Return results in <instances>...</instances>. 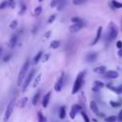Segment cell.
Instances as JSON below:
<instances>
[{
  "label": "cell",
  "mask_w": 122,
  "mask_h": 122,
  "mask_svg": "<svg viewBox=\"0 0 122 122\" xmlns=\"http://www.w3.org/2000/svg\"><path fill=\"white\" fill-rule=\"evenodd\" d=\"M86 2H87V0H73V1H72V3H73L74 5H76V6L82 5V4L86 3Z\"/></svg>",
  "instance_id": "cell-29"
},
{
  "label": "cell",
  "mask_w": 122,
  "mask_h": 122,
  "mask_svg": "<svg viewBox=\"0 0 122 122\" xmlns=\"http://www.w3.org/2000/svg\"><path fill=\"white\" fill-rule=\"evenodd\" d=\"M37 117H38V122H46V118L41 112H37Z\"/></svg>",
  "instance_id": "cell-25"
},
{
  "label": "cell",
  "mask_w": 122,
  "mask_h": 122,
  "mask_svg": "<svg viewBox=\"0 0 122 122\" xmlns=\"http://www.w3.org/2000/svg\"><path fill=\"white\" fill-rule=\"evenodd\" d=\"M113 8L115 9H121L122 8V3L121 2H118L116 0H112V4H111Z\"/></svg>",
  "instance_id": "cell-21"
},
{
  "label": "cell",
  "mask_w": 122,
  "mask_h": 122,
  "mask_svg": "<svg viewBox=\"0 0 122 122\" xmlns=\"http://www.w3.org/2000/svg\"><path fill=\"white\" fill-rule=\"evenodd\" d=\"M119 89H120V92H122V84H121V86H120V87H119Z\"/></svg>",
  "instance_id": "cell-46"
},
{
  "label": "cell",
  "mask_w": 122,
  "mask_h": 122,
  "mask_svg": "<svg viewBox=\"0 0 122 122\" xmlns=\"http://www.w3.org/2000/svg\"><path fill=\"white\" fill-rule=\"evenodd\" d=\"M59 45H60V42H59L58 40H52V41L51 42L50 47H51V49H57V48L59 47Z\"/></svg>",
  "instance_id": "cell-23"
},
{
  "label": "cell",
  "mask_w": 122,
  "mask_h": 122,
  "mask_svg": "<svg viewBox=\"0 0 122 122\" xmlns=\"http://www.w3.org/2000/svg\"><path fill=\"white\" fill-rule=\"evenodd\" d=\"M50 98H51V92H48L44 95V97H43V99H42V106H43L44 108H47V107H48V105H49V103H50Z\"/></svg>",
  "instance_id": "cell-10"
},
{
  "label": "cell",
  "mask_w": 122,
  "mask_h": 122,
  "mask_svg": "<svg viewBox=\"0 0 122 122\" xmlns=\"http://www.w3.org/2000/svg\"><path fill=\"white\" fill-rule=\"evenodd\" d=\"M51 30H50V31H48V32L46 33V36H45V37H46V38L50 37V36H51Z\"/></svg>",
  "instance_id": "cell-44"
},
{
  "label": "cell",
  "mask_w": 122,
  "mask_h": 122,
  "mask_svg": "<svg viewBox=\"0 0 122 122\" xmlns=\"http://www.w3.org/2000/svg\"><path fill=\"white\" fill-rule=\"evenodd\" d=\"M20 6H21V10H20V14H23L25 11H26V10H27V7H26V5L23 3V2H21V4H20Z\"/></svg>",
  "instance_id": "cell-30"
},
{
  "label": "cell",
  "mask_w": 122,
  "mask_h": 122,
  "mask_svg": "<svg viewBox=\"0 0 122 122\" xmlns=\"http://www.w3.org/2000/svg\"><path fill=\"white\" fill-rule=\"evenodd\" d=\"M1 53H2V48L0 47V56H1Z\"/></svg>",
  "instance_id": "cell-47"
},
{
  "label": "cell",
  "mask_w": 122,
  "mask_h": 122,
  "mask_svg": "<svg viewBox=\"0 0 122 122\" xmlns=\"http://www.w3.org/2000/svg\"><path fill=\"white\" fill-rule=\"evenodd\" d=\"M64 81H65V72H61L59 77L57 78L56 82H55V85H54V90L56 92H60L63 88V85H64Z\"/></svg>",
  "instance_id": "cell-6"
},
{
  "label": "cell",
  "mask_w": 122,
  "mask_h": 122,
  "mask_svg": "<svg viewBox=\"0 0 122 122\" xmlns=\"http://www.w3.org/2000/svg\"><path fill=\"white\" fill-rule=\"evenodd\" d=\"M84 76H85V71H81V72H79L77 74L76 79H75L74 84H73V87H72V91H71L72 94L77 93L80 91V89L82 88L83 81H84Z\"/></svg>",
  "instance_id": "cell-2"
},
{
  "label": "cell",
  "mask_w": 122,
  "mask_h": 122,
  "mask_svg": "<svg viewBox=\"0 0 122 122\" xmlns=\"http://www.w3.org/2000/svg\"><path fill=\"white\" fill-rule=\"evenodd\" d=\"M11 1H13V0H10V2H11Z\"/></svg>",
  "instance_id": "cell-49"
},
{
  "label": "cell",
  "mask_w": 122,
  "mask_h": 122,
  "mask_svg": "<svg viewBox=\"0 0 122 122\" xmlns=\"http://www.w3.org/2000/svg\"><path fill=\"white\" fill-rule=\"evenodd\" d=\"M27 102H28V97H23V98H21V99L19 100V102H18V107H19V108H24V107L26 106Z\"/></svg>",
  "instance_id": "cell-19"
},
{
  "label": "cell",
  "mask_w": 122,
  "mask_h": 122,
  "mask_svg": "<svg viewBox=\"0 0 122 122\" xmlns=\"http://www.w3.org/2000/svg\"><path fill=\"white\" fill-rule=\"evenodd\" d=\"M103 75H104V77H106V78L114 79V78H117L119 74H118V72L115 71H106Z\"/></svg>",
  "instance_id": "cell-8"
},
{
  "label": "cell",
  "mask_w": 122,
  "mask_h": 122,
  "mask_svg": "<svg viewBox=\"0 0 122 122\" xmlns=\"http://www.w3.org/2000/svg\"><path fill=\"white\" fill-rule=\"evenodd\" d=\"M90 108H91V110H92L93 112L98 113V107H97V104H96L95 101H91V103H90Z\"/></svg>",
  "instance_id": "cell-16"
},
{
  "label": "cell",
  "mask_w": 122,
  "mask_h": 122,
  "mask_svg": "<svg viewBox=\"0 0 122 122\" xmlns=\"http://www.w3.org/2000/svg\"><path fill=\"white\" fill-rule=\"evenodd\" d=\"M93 86H95V87H97L98 89H100V88H103V87H104V84H103L102 82L98 81V80H95V81L93 82Z\"/></svg>",
  "instance_id": "cell-27"
},
{
  "label": "cell",
  "mask_w": 122,
  "mask_h": 122,
  "mask_svg": "<svg viewBox=\"0 0 122 122\" xmlns=\"http://www.w3.org/2000/svg\"><path fill=\"white\" fill-rule=\"evenodd\" d=\"M119 57H122V49H118V52H117Z\"/></svg>",
  "instance_id": "cell-42"
},
{
  "label": "cell",
  "mask_w": 122,
  "mask_h": 122,
  "mask_svg": "<svg viewBox=\"0 0 122 122\" xmlns=\"http://www.w3.org/2000/svg\"><path fill=\"white\" fill-rule=\"evenodd\" d=\"M96 58H97V53L96 52H91V53H89L87 55L86 61H88V62H93V61L96 60Z\"/></svg>",
  "instance_id": "cell-13"
},
{
  "label": "cell",
  "mask_w": 122,
  "mask_h": 122,
  "mask_svg": "<svg viewBox=\"0 0 122 122\" xmlns=\"http://www.w3.org/2000/svg\"><path fill=\"white\" fill-rule=\"evenodd\" d=\"M14 104H15V99H11L10 101V103L8 104L7 108H6V111H5V114H4V121L7 122L9 120V118L10 117L12 112H13V108H14Z\"/></svg>",
  "instance_id": "cell-5"
},
{
  "label": "cell",
  "mask_w": 122,
  "mask_h": 122,
  "mask_svg": "<svg viewBox=\"0 0 122 122\" xmlns=\"http://www.w3.org/2000/svg\"><path fill=\"white\" fill-rule=\"evenodd\" d=\"M40 93H41V91H38V92L34 94V96L32 97V104H33V105H36V104L38 103V100H39V98H40Z\"/></svg>",
  "instance_id": "cell-18"
},
{
  "label": "cell",
  "mask_w": 122,
  "mask_h": 122,
  "mask_svg": "<svg viewBox=\"0 0 122 122\" xmlns=\"http://www.w3.org/2000/svg\"><path fill=\"white\" fill-rule=\"evenodd\" d=\"M66 4H67V1H66V0H61V1L59 2V4L56 6L57 10H62L65 8Z\"/></svg>",
  "instance_id": "cell-22"
},
{
  "label": "cell",
  "mask_w": 122,
  "mask_h": 122,
  "mask_svg": "<svg viewBox=\"0 0 122 122\" xmlns=\"http://www.w3.org/2000/svg\"><path fill=\"white\" fill-rule=\"evenodd\" d=\"M41 12H42V7L41 6H38V7L35 8L33 14H34V16H38V15H40Z\"/></svg>",
  "instance_id": "cell-26"
},
{
  "label": "cell",
  "mask_w": 122,
  "mask_h": 122,
  "mask_svg": "<svg viewBox=\"0 0 122 122\" xmlns=\"http://www.w3.org/2000/svg\"><path fill=\"white\" fill-rule=\"evenodd\" d=\"M82 27H83V24H72L71 26H70V28H69V30L71 31V32H77L78 30H80L81 29H82Z\"/></svg>",
  "instance_id": "cell-11"
},
{
  "label": "cell",
  "mask_w": 122,
  "mask_h": 122,
  "mask_svg": "<svg viewBox=\"0 0 122 122\" xmlns=\"http://www.w3.org/2000/svg\"><path fill=\"white\" fill-rule=\"evenodd\" d=\"M38 29H39V27H38V24L34 25V27H33V29H32V30H31V33H32V34H35V33L37 32Z\"/></svg>",
  "instance_id": "cell-38"
},
{
  "label": "cell",
  "mask_w": 122,
  "mask_h": 122,
  "mask_svg": "<svg viewBox=\"0 0 122 122\" xmlns=\"http://www.w3.org/2000/svg\"><path fill=\"white\" fill-rule=\"evenodd\" d=\"M65 116H66V107L62 106V107L60 108V110H59V117H60L61 119H64Z\"/></svg>",
  "instance_id": "cell-20"
},
{
  "label": "cell",
  "mask_w": 122,
  "mask_h": 122,
  "mask_svg": "<svg viewBox=\"0 0 122 122\" xmlns=\"http://www.w3.org/2000/svg\"><path fill=\"white\" fill-rule=\"evenodd\" d=\"M42 1H43V0H38V2H42Z\"/></svg>",
  "instance_id": "cell-48"
},
{
  "label": "cell",
  "mask_w": 122,
  "mask_h": 122,
  "mask_svg": "<svg viewBox=\"0 0 122 122\" xmlns=\"http://www.w3.org/2000/svg\"><path fill=\"white\" fill-rule=\"evenodd\" d=\"M93 71L97 74H104L107 71H106V67L105 66H99V67H96L93 69Z\"/></svg>",
  "instance_id": "cell-14"
},
{
  "label": "cell",
  "mask_w": 122,
  "mask_h": 122,
  "mask_svg": "<svg viewBox=\"0 0 122 122\" xmlns=\"http://www.w3.org/2000/svg\"><path fill=\"white\" fill-rule=\"evenodd\" d=\"M79 111H81V106L80 105H77V104L72 105V107L71 109V112H70V117L71 119H74V117L76 116V114Z\"/></svg>",
  "instance_id": "cell-7"
},
{
  "label": "cell",
  "mask_w": 122,
  "mask_h": 122,
  "mask_svg": "<svg viewBox=\"0 0 122 122\" xmlns=\"http://www.w3.org/2000/svg\"><path fill=\"white\" fill-rule=\"evenodd\" d=\"M71 21L72 24H83V21L80 17H72L71 19Z\"/></svg>",
  "instance_id": "cell-24"
},
{
  "label": "cell",
  "mask_w": 122,
  "mask_h": 122,
  "mask_svg": "<svg viewBox=\"0 0 122 122\" xmlns=\"http://www.w3.org/2000/svg\"><path fill=\"white\" fill-rule=\"evenodd\" d=\"M34 72H35V71H34V70H31V71H30V72H28V74L26 75V77H25V79H24V81H23V85H22V92H25L27 91V89H28V87H29L30 81H31L32 78H33Z\"/></svg>",
  "instance_id": "cell-4"
},
{
  "label": "cell",
  "mask_w": 122,
  "mask_h": 122,
  "mask_svg": "<svg viewBox=\"0 0 122 122\" xmlns=\"http://www.w3.org/2000/svg\"><path fill=\"white\" fill-rule=\"evenodd\" d=\"M17 41H18V35H17V34H13V35L10 37V41H9V47H10V49L14 48V47L16 46V44H17Z\"/></svg>",
  "instance_id": "cell-9"
},
{
  "label": "cell",
  "mask_w": 122,
  "mask_h": 122,
  "mask_svg": "<svg viewBox=\"0 0 122 122\" xmlns=\"http://www.w3.org/2000/svg\"><path fill=\"white\" fill-rule=\"evenodd\" d=\"M55 17H56V15L55 14H51L50 17H49V19H48V23H52L53 21H54V19H55Z\"/></svg>",
  "instance_id": "cell-34"
},
{
  "label": "cell",
  "mask_w": 122,
  "mask_h": 122,
  "mask_svg": "<svg viewBox=\"0 0 122 122\" xmlns=\"http://www.w3.org/2000/svg\"><path fill=\"white\" fill-rule=\"evenodd\" d=\"M115 120H116V117L113 116V115H111V116H108V117L105 118L106 122H115Z\"/></svg>",
  "instance_id": "cell-28"
},
{
  "label": "cell",
  "mask_w": 122,
  "mask_h": 122,
  "mask_svg": "<svg viewBox=\"0 0 122 122\" xmlns=\"http://www.w3.org/2000/svg\"><path fill=\"white\" fill-rule=\"evenodd\" d=\"M116 119H118V121H122V110L119 112L118 116H117V118H116Z\"/></svg>",
  "instance_id": "cell-41"
},
{
  "label": "cell",
  "mask_w": 122,
  "mask_h": 122,
  "mask_svg": "<svg viewBox=\"0 0 122 122\" xmlns=\"http://www.w3.org/2000/svg\"><path fill=\"white\" fill-rule=\"evenodd\" d=\"M42 57H43V58H42V62H46V61L50 58V54H49V53H46V54H44Z\"/></svg>",
  "instance_id": "cell-39"
},
{
  "label": "cell",
  "mask_w": 122,
  "mask_h": 122,
  "mask_svg": "<svg viewBox=\"0 0 122 122\" xmlns=\"http://www.w3.org/2000/svg\"><path fill=\"white\" fill-rule=\"evenodd\" d=\"M81 113H82V116H83V119H84V121H85V122H90V119H89L88 115H87V114H86L84 112H82Z\"/></svg>",
  "instance_id": "cell-37"
},
{
  "label": "cell",
  "mask_w": 122,
  "mask_h": 122,
  "mask_svg": "<svg viewBox=\"0 0 122 122\" xmlns=\"http://www.w3.org/2000/svg\"><path fill=\"white\" fill-rule=\"evenodd\" d=\"M117 34H118V30H117L116 25L113 22H111L110 25H109V30H108V33H107V40L109 42L114 40L116 38Z\"/></svg>",
  "instance_id": "cell-3"
},
{
  "label": "cell",
  "mask_w": 122,
  "mask_h": 122,
  "mask_svg": "<svg viewBox=\"0 0 122 122\" xmlns=\"http://www.w3.org/2000/svg\"><path fill=\"white\" fill-rule=\"evenodd\" d=\"M101 34H102V27H98V29H97V31H96V35H95V38L92 40V45H95L98 41H99V39H100V37H101Z\"/></svg>",
  "instance_id": "cell-12"
},
{
  "label": "cell",
  "mask_w": 122,
  "mask_h": 122,
  "mask_svg": "<svg viewBox=\"0 0 122 122\" xmlns=\"http://www.w3.org/2000/svg\"><path fill=\"white\" fill-rule=\"evenodd\" d=\"M60 1H61V0H51V8L56 7V6L59 4Z\"/></svg>",
  "instance_id": "cell-33"
},
{
  "label": "cell",
  "mask_w": 122,
  "mask_h": 122,
  "mask_svg": "<svg viewBox=\"0 0 122 122\" xmlns=\"http://www.w3.org/2000/svg\"><path fill=\"white\" fill-rule=\"evenodd\" d=\"M8 5H9L10 7H11V8H14V7H15V5H14V2H13V1H11V2H10V3L8 4Z\"/></svg>",
  "instance_id": "cell-43"
},
{
  "label": "cell",
  "mask_w": 122,
  "mask_h": 122,
  "mask_svg": "<svg viewBox=\"0 0 122 122\" xmlns=\"http://www.w3.org/2000/svg\"><path fill=\"white\" fill-rule=\"evenodd\" d=\"M29 66H30V59L27 58L24 62V64L22 65V68L19 71V74H18V78H17V86H20L22 85L26 75H27V72H28V69H29Z\"/></svg>",
  "instance_id": "cell-1"
},
{
  "label": "cell",
  "mask_w": 122,
  "mask_h": 122,
  "mask_svg": "<svg viewBox=\"0 0 122 122\" xmlns=\"http://www.w3.org/2000/svg\"><path fill=\"white\" fill-rule=\"evenodd\" d=\"M41 77H42V74L39 73V74L34 78L33 83H32V87H33V88H36V87L39 85V83H40V81H41Z\"/></svg>",
  "instance_id": "cell-17"
},
{
  "label": "cell",
  "mask_w": 122,
  "mask_h": 122,
  "mask_svg": "<svg viewBox=\"0 0 122 122\" xmlns=\"http://www.w3.org/2000/svg\"><path fill=\"white\" fill-rule=\"evenodd\" d=\"M7 6H8V2H7V1H3V2H1V3H0V10L5 9Z\"/></svg>",
  "instance_id": "cell-36"
},
{
  "label": "cell",
  "mask_w": 122,
  "mask_h": 122,
  "mask_svg": "<svg viewBox=\"0 0 122 122\" xmlns=\"http://www.w3.org/2000/svg\"><path fill=\"white\" fill-rule=\"evenodd\" d=\"M10 58H11V53H8V54L3 58V62H8Z\"/></svg>",
  "instance_id": "cell-35"
},
{
  "label": "cell",
  "mask_w": 122,
  "mask_h": 122,
  "mask_svg": "<svg viewBox=\"0 0 122 122\" xmlns=\"http://www.w3.org/2000/svg\"><path fill=\"white\" fill-rule=\"evenodd\" d=\"M42 56H43V51H38V52L36 53V55L34 56V58H33V64L36 65V64L39 62V60L42 58Z\"/></svg>",
  "instance_id": "cell-15"
},
{
  "label": "cell",
  "mask_w": 122,
  "mask_h": 122,
  "mask_svg": "<svg viewBox=\"0 0 122 122\" xmlns=\"http://www.w3.org/2000/svg\"><path fill=\"white\" fill-rule=\"evenodd\" d=\"M98 90H99V89H98L97 87L93 86V88H92V91H93V92H98Z\"/></svg>",
  "instance_id": "cell-45"
},
{
  "label": "cell",
  "mask_w": 122,
  "mask_h": 122,
  "mask_svg": "<svg viewBox=\"0 0 122 122\" xmlns=\"http://www.w3.org/2000/svg\"><path fill=\"white\" fill-rule=\"evenodd\" d=\"M110 104H111V106H112L113 108H117V107H119V106L121 105V103H120V102H117V101H111Z\"/></svg>",
  "instance_id": "cell-32"
},
{
  "label": "cell",
  "mask_w": 122,
  "mask_h": 122,
  "mask_svg": "<svg viewBox=\"0 0 122 122\" xmlns=\"http://www.w3.org/2000/svg\"><path fill=\"white\" fill-rule=\"evenodd\" d=\"M17 25H18V22H17L16 20H13V21L10 22V29H15V28L17 27Z\"/></svg>",
  "instance_id": "cell-31"
},
{
  "label": "cell",
  "mask_w": 122,
  "mask_h": 122,
  "mask_svg": "<svg viewBox=\"0 0 122 122\" xmlns=\"http://www.w3.org/2000/svg\"><path fill=\"white\" fill-rule=\"evenodd\" d=\"M116 47H117L118 49H122V41L118 40V41L116 42Z\"/></svg>",
  "instance_id": "cell-40"
}]
</instances>
